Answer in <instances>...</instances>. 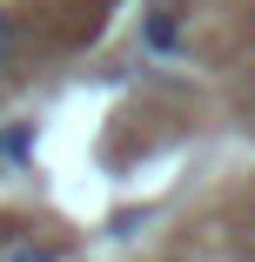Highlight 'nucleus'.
I'll return each instance as SVG.
<instances>
[{
	"mask_svg": "<svg viewBox=\"0 0 255 262\" xmlns=\"http://www.w3.org/2000/svg\"><path fill=\"white\" fill-rule=\"evenodd\" d=\"M0 262H61L47 242H34V235H7L0 242Z\"/></svg>",
	"mask_w": 255,
	"mask_h": 262,
	"instance_id": "obj_1",
	"label": "nucleus"
},
{
	"mask_svg": "<svg viewBox=\"0 0 255 262\" xmlns=\"http://www.w3.org/2000/svg\"><path fill=\"white\" fill-rule=\"evenodd\" d=\"M7 61H14V20L0 14V74H7Z\"/></svg>",
	"mask_w": 255,
	"mask_h": 262,
	"instance_id": "obj_2",
	"label": "nucleus"
}]
</instances>
